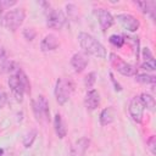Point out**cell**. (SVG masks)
I'll return each instance as SVG.
<instances>
[{
  "label": "cell",
  "instance_id": "cell-1",
  "mask_svg": "<svg viewBox=\"0 0 156 156\" xmlns=\"http://www.w3.org/2000/svg\"><path fill=\"white\" fill-rule=\"evenodd\" d=\"M78 41H79V45L84 50L85 54H90V55L99 57V58L106 57L105 46L96 38H94L91 34L85 33V32H80L78 34Z\"/></svg>",
  "mask_w": 156,
  "mask_h": 156
},
{
  "label": "cell",
  "instance_id": "cell-2",
  "mask_svg": "<svg viewBox=\"0 0 156 156\" xmlns=\"http://www.w3.org/2000/svg\"><path fill=\"white\" fill-rule=\"evenodd\" d=\"M74 89V84L68 78H58L55 85V98L58 105H65L71 98Z\"/></svg>",
  "mask_w": 156,
  "mask_h": 156
},
{
  "label": "cell",
  "instance_id": "cell-3",
  "mask_svg": "<svg viewBox=\"0 0 156 156\" xmlns=\"http://www.w3.org/2000/svg\"><path fill=\"white\" fill-rule=\"evenodd\" d=\"M24 17H26V12L23 9H15V10H11L4 15L1 23L6 29L15 32L23 23Z\"/></svg>",
  "mask_w": 156,
  "mask_h": 156
},
{
  "label": "cell",
  "instance_id": "cell-4",
  "mask_svg": "<svg viewBox=\"0 0 156 156\" xmlns=\"http://www.w3.org/2000/svg\"><path fill=\"white\" fill-rule=\"evenodd\" d=\"M32 106H33L34 117L39 123H48L50 121L49 102L44 95H39L37 100H33Z\"/></svg>",
  "mask_w": 156,
  "mask_h": 156
},
{
  "label": "cell",
  "instance_id": "cell-5",
  "mask_svg": "<svg viewBox=\"0 0 156 156\" xmlns=\"http://www.w3.org/2000/svg\"><path fill=\"white\" fill-rule=\"evenodd\" d=\"M66 23V17L62 11L50 9L46 10V24L51 29H61Z\"/></svg>",
  "mask_w": 156,
  "mask_h": 156
},
{
  "label": "cell",
  "instance_id": "cell-6",
  "mask_svg": "<svg viewBox=\"0 0 156 156\" xmlns=\"http://www.w3.org/2000/svg\"><path fill=\"white\" fill-rule=\"evenodd\" d=\"M110 62L115 67V69L117 72H119L121 74H123V76H128L129 77V76L135 74V67L129 65V63H127L126 61H123L116 54H111L110 55Z\"/></svg>",
  "mask_w": 156,
  "mask_h": 156
},
{
  "label": "cell",
  "instance_id": "cell-7",
  "mask_svg": "<svg viewBox=\"0 0 156 156\" xmlns=\"http://www.w3.org/2000/svg\"><path fill=\"white\" fill-rule=\"evenodd\" d=\"M117 21L118 23L128 32H136L140 27V22L139 20H136V17H134L133 15L129 13H119L117 15Z\"/></svg>",
  "mask_w": 156,
  "mask_h": 156
},
{
  "label": "cell",
  "instance_id": "cell-8",
  "mask_svg": "<svg viewBox=\"0 0 156 156\" xmlns=\"http://www.w3.org/2000/svg\"><path fill=\"white\" fill-rule=\"evenodd\" d=\"M144 105L140 100L139 96H134L130 100V104H129V113H130V117L133 118L134 122L136 123H140L143 121V116H144Z\"/></svg>",
  "mask_w": 156,
  "mask_h": 156
},
{
  "label": "cell",
  "instance_id": "cell-9",
  "mask_svg": "<svg viewBox=\"0 0 156 156\" xmlns=\"http://www.w3.org/2000/svg\"><path fill=\"white\" fill-rule=\"evenodd\" d=\"M9 87L11 88L12 94H13L16 101L22 102L23 94H24V88H23L22 82H21V79H20V77H18V74L16 72L13 74H11L10 78H9Z\"/></svg>",
  "mask_w": 156,
  "mask_h": 156
},
{
  "label": "cell",
  "instance_id": "cell-10",
  "mask_svg": "<svg viewBox=\"0 0 156 156\" xmlns=\"http://www.w3.org/2000/svg\"><path fill=\"white\" fill-rule=\"evenodd\" d=\"M88 62H89V60H88V56L85 52H76L71 58V66L73 67L74 72H77V73L83 72L85 69Z\"/></svg>",
  "mask_w": 156,
  "mask_h": 156
},
{
  "label": "cell",
  "instance_id": "cell-11",
  "mask_svg": "<svg viewBox=\"0 0 156 156\" xmlns=\"http://www.w3.org/2000/svg\"><path fill=\"white\" fill-rule=\"evenodd\" d=\"M100 104V95L98 93V90L95 89H90L87 91L85 98H84V105L89 111H94Z\"/></svg>",
  "mask_w": 156,
  "mask_h": 156
},
{
  "label": "cell",
  "instance_id": "cell-12",
  "mask_svg": "<svg viewBox=\"0 0 156 156\" xmlns=\"http://www.w3.org/2000/svg\"><path fill=\"white\" fill-rule=\"evenodd\" d=\"M98 20H99V24H100V27L104 32L107 30L115 22L113 16L105 9H99L98 10Z\"/></svg>",
  "mask_w": 156,
  "mask_h": 156
},
{
  "label": "cell",
  "instance_id": "cell-13",
  "mask_svg": "<svg viewBox=\"0 0 156 156\" xmlns=\"http://www.w3.org/2000/svg\"><path fill=\"white\" fill-rule=\"evenodd\" d=\"M58 39L55 34H48L44 37V39L41 40L40 43V49L41 51L44 52H48V51H54L58 48Z\"/></svg>",
  "mask_w": 156,
  "mask_h": 156
},
{
  "label": "cell",
  "instance_id": "cell-14",
  "mask_svg": "<svg viewBox=\"0 0 156 156\" xmlns=\"http://www.w3.org/2000/svg\"><path fill=\"white\" fill-rule=\"evenodd\" d=\"M115 117H116V110L112 106L104 108L101 111V113H100V123H101V126H107V124L112 123L115 121Z\"/></svg>",
  "mask_w": 156,
  "mask_h": 156
},
{
  "label": "cell",
  "instance_id": "cell-15",
  "mask_svg": "<svg viewBox=\"0 0 156 156\" xmlns=\"http://www.w3.org/2000/svg\"><path fill=\"white\" fill-rule=\"evenodd\" d=\"M89 146V139L87 138H80L74 146L72 147V156H83V154L85 152V150Z\"/></svg>",
  "mask_w": 156,
  "mask_h": 156
},
{
  "label": "cell",
  "instance_id": "cell-16",
  "mask_svg": "<svg viewBox=\"0 0 156 156\" xmlns=\"http://www.w3.org/2000/svg\"><path fill=\"white\" fill-rule=\"evenodd\" d=\"M54 127H55V132H56V134H57L58 138L62 139V138L66 136L67 130H66V127H65V124H63V121H62V117H61L60 113H56V115H55V118H54Z\"/></svg>",
  "mask_w": 156,
  "mask_h": 156
},
{
  "label": "cell",
  "instance_id": "cell-17",
  "mask_svg": "<svg viewBox=\"0 0 156 156\" xmlns=\"http://www.w3.org/2000/svg\"><path fill=\"white\" fill-rule=\"evenodd\" d=\"M144 13H149L151 18H155V2L154 1H135Z\"/></svg>",
  "mask_w": 156,
  "mask_h": 156
},
{
  "label": "cell",
  "instance_id": "cell-18",
  "mask_svg": "<svg viewBox=\"0 0 156 156\" xmlns=\"http://www.w3.org/2000/svg\"><path fill=\"white\" fill-rule=\"evenodd\" d=\"M139 98H140V100H141L144 107H146V108L150 110V111H154V110H155V105H156V102H155V98H154L152 95L146 94V93H143Z\"/></svg>",
  "mask_w": 156,
  "mask_h": 156
},
{
  "label": "cell",
  "instance_id": "cell-19",
  "mask_svg": "<svg viewBox=\"0 0 156 156\" xmlns=\"http://www.w3.org/2000/svg\"><path fill=\"white\" fill-rule=\"evenodd\" d=\"M135 80L141 83V84H151V85H154L155 82H156V77L151 76V74H147V73H140V74L135 76Z\"/></svg>",
  "mask_w": 156,
  "mask_h": 156
},
{
  "label": "cell",
  "instance_id": "cell-20",
  "mask_svg": "<svg viewBox=\"0 0 156 156\" xmlns=\"http://www.w3.org/2000/svg\"><path fill=\"white\" fill-rule=\"evenodd\" d=\"M16 73L18 74L20 79H21V82H22V84H23V88H24V93L29 94V93H30V84H29L28 77H27V76H26V73H24L22 69H20V68L16 71Z\"/></svg>",
  "mask_w": 156,
  "mask_h": 156
},
{
  "label": "cell",
  "instance_id": "cell-21",
  "mask_svg": "<svg viewBox=\"0 0 156 156\" xmlns=\"http://www.w3.org/2000/svg\"><path fill=\"white\" fill-rule=\"evenodd\" d=\"M35 136H37V130H29L26 135H24V138H23V145H24V147H30L32 145H33V143H34V140H35Z\"/></svg>",
  "mask_w": 156,
  "mask_h": 156
},
{
  "label": "cell",
  "instance_id": "cell-22",
  "mask_svg": "<svg viewBox=\"0 0 156 156\" xmlns=\"http://www.w3.org/2000/svg\"><path fill=\"white\" fill-rule=\"evenodd\" d=\"M17 69H18V67L13 61H5L0 66V71L1 72H16Z\"/></svg>",
  "mask_w": 156,
  "mask_h": 156
},
{
  "label": "cell",
  "instance_id": "cell-23",
  "mask_svg": "<svg viewBox=\"0 0 156 156\" xmlns=\"http://www.w3.org/2000/svg\"><path fill=\"white\" fill-rule=\"evenodd\" d=\"M108 40H110V43H111L112 45H115L116 48H122L123 44H124V38H123L122 35H118V34H112Z\"/></svg>",
  "mask_w": 156,
  "mask_h": 156
},
{
  "label": "cell",
  "instance_id": "cell-24",
  "mask_svg": "<svg viewBox=\"0 0 156 156\" xmlns=\"http://www.w3.org/2000/svg\"><path fill=\"white\" fill-rule=\"evenodd\" d=\"M95 82H96V74H95V72L88 73L85 76V78H84V84H85L87 88H93V85L95 84Z\"/></svg>",
  "mask_w": 156,
  "mask_h": 156
},
{
  "label": "cell",
  "instance_id": "cell-25",
  "mask_svg": "<svg viewBox=\"0 0 156 156\" xmlns=\"http://www.w3.org/2000/svg\"><path fill=\"white\" fill-rule=\"evenodd\" d=\"M141 68L145 69V71H155V69H156V62H155L154 57L150 58V60L144 61V62L141 63Z\"/></svg>",
  "mask_w": 156,
  "mask_h": 156
},
{
  "label": "cell",
  "instance_id": "cell-26",
  "mask_svg": "<svg viewBox=\"0 0 156 156\" xmlns=\"http://www.w3.org/2000/svg\"><path fill=\"white\" fill-rule=\"evenodd\" d=\"M13 5H16V1L15 0H0V15H1V12L4 10L10 9Z\"/></svg>",
  "mask_w": 156,
  "mask_h": 156
},
{
  "label": "cell",
  "instance_id": "cell-27",
  "mask_svg": "<svg viewBox=\"0 0 156 156\" xmlns=\"http://www.w3.org/2000/svg\"><path fill=\"white\" fill-rule=\"evenodd\" d=\"M35 35H37V33H35V30L33 28H26V29H23V37L27 40H33L35 38Z\"/></svg>",
  "mask_w": 156,
  "mask_h": 156
},
{
  "label": "cell",
  "instance_id": "cell-28",
  "mask_svg": "<svg viewBox=\"0 0 156 156\" xmlns=\"http://www.w3.org/2000/svg\"><path fill=\"white\" fill-rule=\"evenodd\" d=\"M146 143H147V145H149V149H150L151 154L155 155V154H156V149H155V146H156V136H155V135H151V136L147 139Z\"/></svg>",
  "mask_w": 156,
  "mask_h": 156
},
{
  "label": "cell",
  "instance_id": "cell-29",
  "mask_svg": "<svg viewBox=\"0 0 156 156\" xmlns=\"http://www.w3.org/2000/svg\"><path fill=\"white\" fill-rule=\"evenodd\" d=\"M6 102H7V95L4 90H0V107H4Z\"/></svg>",
  "mask_w": 156,
  "mask_h": 156
},
{
  "label": "cell",
  "instance_id": "cell-30",
  "mask_svg": "<svg viewBox=\"0 0 156 156\" xmlns=\"http://www.w3.org/2000/svg\"><path fill=\"white\" fill-rule=\"evenodd\" d=\"M143 57H144V61L150 60V58L154 57V56L151 55V51L149 50V48H144V49H143Z\"/></svg>",
  "mask_w": 156,
  "mask_h": 156
},
{
  "label": "cell",
  "instance_id": "cell-31",
  "mask_svg": "<svg viewBox=\"0 0 156 156\" xmlns=\"http://www.w3.org/2000/svg\"><path fill=\"white\" fill-rule=\"evenodd\" d=\"M4 57H5V50L0 46V60H1V58H4Z\"/></svg>",
  "mask_w": 156,
  "mask_h": 156
},
{
  "label": "cell",
  "instance_id": "cell-32",
  "mask_svg": "<svg viewBox=\"0 0 156 156\" xmlns=\"http://www.w3.org/2000/svg\"><path fill=\"white\" fill-rule=\"evenodd\" d=\"M4 155V150L2 149H0V156H2Z\"/></svg>",
  "mask_w": 156,
  "mask_h": 156
}]
</instances>
